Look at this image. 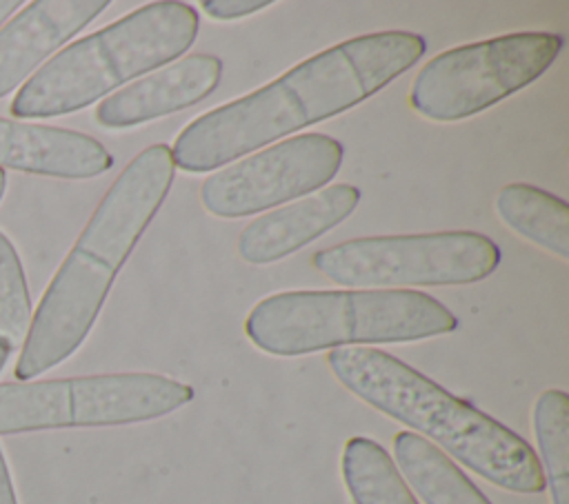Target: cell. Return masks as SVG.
Here are the masks:
<instances>
[{"mask_svg":"<svg viewBox=\"0 0 569 504\" xmlns=\"http://www.w3.org/2000/svg\"><path fill=\"white\" fill-rule=\"evenodd\" d=\"M193 400V389L158 373H104L0 384V435L149 422Z\"/></svg>","mask_w":569,"mask_h":504,"instance_id":"cell-6","label":"cell"},{"mask_svg":"<svg viewBox=\"0 0 569 504\" xmlns=\"http://www.w3.org/2000/svg\"><path fill=\"white\" fill-rule=\"evenodd\" d=\"M87 180L113 167V155L96 138L38 122L0 118V169Z\"/></svg>","mask_w":569,"mask_h":504,"instance_id":"cell-13","label":"cell"},{"mask_svg":"<svg viewBox=\"0 0 569 504\" xmlns=\"http://www.w3.org/2000/svg\"><path fill=\"white\" fill-rule=\"evenodd\" d=\"M173 175L171 147L151 144L113 180L31 315L13 366L18 382H31L80 349Z\"/></svg>","mask_w":569,"mask_h":504,"instance_id":"cell-2","label":"cell"},{"mask_svg":"<svg viewBox=\"0 0 569 504\" xmlns=\"http://www.w3.org/2000/svg\"><path fill=\"white\" fill-rule=\"evenodd\" d=\"M327 364L356 397L420 431L487 482L511 493L547 488L540 460L527 440L407 362L373 346H345L329 351Z\"/></svg>","mask_w":569,"mask_h":504,"instance_id":"cell-3","label":"cell"},{"mask_svg":"<svg viewBox=\"0 0 569 504\" xmlns=\"http://www.w3.org/2000/svg\"><path fill=\"white\" fill-rule=\"evenodd\" d=\"M311 264L351 289L453 286L491 275L500 249L476 231L373 235L316 251Z\"/></svg>","mask_w":569,"mask_h":504,"instance_id":"cell-8","label":"cell"},{"mask_svg":"<svg viewBox=\"0 0 569 504\" xmlns=\"http://www.w3.org/2000/svg\"><path fill=\"white\" fill-rule=\"evenodd\" d=\"M31 315V298L22 262L11 240L0 231V337L11 346L24 342Z\"/></svg>","mask_w":569,"mask_h":504,"instance_id":"cell-18","label":"cell"},{"mask_svg":"<svg viewBox=\"0 0 569 504\" xmlns=\"http://www.w3.org/2000/svg\"><path fill=\"white\" fill-rule=\"evenodd\" d=\"M20 7V0H0V24Z\"/></svg>","mask_w":569,"mask_h":504,"instance_id":"cell-21","label":"cell"},{"mask_svg":"<svg viewBox=\"0 0 569 504\" xmlns=\"http://www.w3.org/2000/svg\"><path fill=\"white\" fill-rule=\"evenodd\" d=\"M11 351H13V346H11L4 337H0V371H2V366L7 364V360H9Z\"/></svg>","mask_w":569,"mask_h":504,"instance_id":"cell-22","label":"cell"},{"mask_svg":"<svg viewBox=\"0 0 569 504\" xmlns=\"http://www.w3.org/2000/svg\"><path fill=\"white\" fill-rule=\"evenodd\" d=\"M198 13L176 0L144 4L47 60L11 100L13 118L80 111L120 84L182 56L198 36Z\"/></svg>","mask_w":569,"mask_h":504,"instance_id":"cell-5","label":"cell"},{"mask_svg":"<svg viewBox=\"0 0 569 504\" xmlns=\"http://www.w3.org/2000/svg\"><path fill=\"white\" fill-rule=\"evenodd\" d=\"M496 213L529 242L560 260L569 258V206L565 200L533 184L513 182L498 191Z\"/></svg>","mask_w":569,"mask_h":504,"instance_id":"cell-15","label":"cell"},{"mask_svg":"<svg viewBox=\"0 0 569 504\" xmlns=\"http://www.w3.org/2000/svg\"><path fill=\"white\" fill-rule=\"evenodd\" d=\"M271 0H202L200 7L216 20H236L271 7Z\"/></svg>","mask_w":569,"mask_h":504,"instance_id":"cell-19","label":"cell"},{"mask_svg":"<svg viewBox=\"0 0 569 504\" xmlns=\"http://www.w3.org/2000/svg\"><path fill=\"white\" fill-rule=\"evenodd\" d=\"M340 464L353 504H420L387 448L376 440L349 437Z\"/></svg>","mask_w":569,"mask_h":504,"instance_id":"cell-16","label":"cell"},{"mask_svg":"<svg viewBox=\"0 0 569 504\" xmlns=\"http://www.w3.org/2000/svg\"><path fill=\"white\" fill-rule=\"evenodd\" d=\"M531 422L551 504H569V395L560 389L542 391L533 404Z\"/></svg>","mask_w":569,"mask_h":504,"instance_id":"cell-17","label":"cell"},{"mask_svg":"<svg viewBox=\"0 0 569 504\" xmlns=\"http://www.w3.org/2000/svg\"><path fill=\"white\" fill-rule=\"evenodd\" d=\"M0 504H18L13 482H11V475H9V466L4 462L2 451H0Z\"/></svg>","mask_w":569,"mask_h":504,"instance_id":"cell-20","label":"cell"},{"mask_svg":"<svg viewBox=\"0 0 569 504\" xmlns=\"http://www.w3.org/2000/svg\"><path fill=\"white\" fill-rule=\"evenodd\" d=\"M220 75L222 60L218 56L191 53L107 95L96 107V122L104 129H127L164 118L207 98Z\"/></svg>","mask_w":569,"mask_h":504,"instance_id":"cell-10","label":"cell"},{"mask_svg":"<svg viewBox=\"0 0 569 504\" xmlns=\"http://www.w3.org/2000/svg\"><path fill=\"white\" fill-rule=\"evenodd\" d=\"M425 51V38L402 29L338 42L269 84L198 115L178 133L173 164L187 173L218 171L244 153L360 104L409 71Z\"/></svg>","mask_w":569,"mask_h":504,"instance_id":"cell-1","label":"cell"},{"mask_svg":"<svg viewBox=\"0 0 569 504\" xmlns=\"http://www.w3.org/2000/svg\"><path fill=\"white\" fill-rule=\"evenodd\" d=\"M109 0H33L0 29V98L96 20Z\"/></svg>","mask_w":569,"mask_h":504,"instance_id":"cell-12","label":"cell"},{"mask_svg":"<svg viewBox=\"0 0 569 504\" xmlns=\"http://www.w3.org/2000/svg\"><path fill=\"white\" fill-rule=\"evenodd\" d=\"M4 189H7V173H4V169H0V200L4 195Z\"/></svg>","mask_w":569,"mask_h":504,"instance_id":"cell-23","label":"cell"},{"mask_svg":"<svg viewBox=\"0 0 569 504\" xmlns=\"http://www.w3.org/2000/svg\"><path fill=\"white\" fill-rule=\"evenodd\" d=\"M358 202V187L331 184L249 222L238 235V253L249 264L278 262L338 226Z\"/></svg>","mask_w":569,"mask_h":504,"instance_id":"cell-11","label":"cell"},{"mask_svg":"<svg viewBox=\"0 0 569 504\" xmlns=\"http://www.w3.org/2000/svg\"><path fill=\"white\" fill-rule=\"evenodd\" d=\"M456 329L458 317L442 302L411 289L280 291L260 300L244 320V335L280 357L416 342Z\"/></svg>","mask_w":569,"mask_h":504,"instance_id":"cell-4","label":"cell"},{"mask_svg":"<svg viewBox=\"0 0 569 504\" xmlns=\"http://www.w3.org/2000/svg\"><path fill=\"white\" fill-rule=\"evenodd\" d=\"M560 49L562 38L551 31H520L453 47L418 71L409 104L433 122L471 118L538 80Z\"/></svg>","mask_w":569,"mask_h":504,"instance_id":"cell-7","label":"cell"},{"mask_svg":"<svg viewBox=\"0 0 569 504\" xmlns=\"http://www.w3.org/2000/svg\"><path fill=\"white\" fill-rule=\"evenodd\" d=\"M342 158V144L327 133L293 135L211 173L200 200L211 215L244 218L325 187Z\"/></svg>","mask_w":569,"mask_h":504,"instance_id":"cell-9","label":"cell"},{"mask_svg":"<svg viewBox=\"0 0 569 504\" xmlns=\"http://www.w3.org/2000/svg\"><path fill=\"white\" fill-rule=\"evenodd\" d=\"M393 457L425 504H491L449 455L413 431L396 433Z\"/></svg>","mask_w":569,"mask_h":504,"instance_id":"cell-14","label":"cell"}]
</instances>
